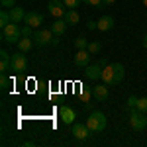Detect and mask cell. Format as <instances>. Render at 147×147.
<instances>
[{
  "label": "cell",
  "instance_id": "cell-1",
  "mask_svg": "<svg viewBox=\"0 0 147 147\" xmlns=\"http://www.w3.org/2000/svg\"><path fill=\"white\" fill-rule=\"evenodd\" d=\"M124 75L125 69L122 63H112V65L102 67V82L104 84H118V82H122Z\"/></svg>",
  "mask_w": 147,
  "mask_h": 147
},
{
  "label": "cell",
  "instance_id": "cell-2",
  "mask_svg": "<svg viewBox=\"0 0 147 147\" xmlns=\"http://www.w3.org/2000/svg\"><path fill=\"white\" fill-rule=\"evenodd\" d=\"M86 125H88V129H90L92 134H98V131H104L106 129V114L104 112H92L88 116V120H86Z\"/></svg>",
  "mask_w": 147,
  "mask_h": 147
},
{
  "label": "cell",
  "instance_id": "cell-3",
  "mask_svg": "<svg viewBox=\"0 0 147 147\" xmlns=\"http://www.w3.org/2000/svg\"><path fill=\"white\" fill-rule=\"evenodd\" d=\"M2 37L6 43H18L22 39V28H18L16 22H10L6 28H2Z\"/></svg>",
  "mask_w": 147,
  "mask_h": 147
},
{
  "label": "cell",
  "instance_id": "cell-4",
  "mask_svg": "<svg viewBox=\"0 0 147 147\" xmlns=\"http://www.w3.org/2000/svg\"><path fill=\"white\" fill-rule=\"evenodd\" d=\"M129 125H131L134 129H137V131L145 129L147 127V116L143 112H139L137 108H134L131 114H129Z\"/></svg>",
  "mask_w": 147,
  "mask_h": 147
},
{
  "label": "cell",
  "instance_id": "cell-5",
  "mask_svg": "<svg viewBox=\"0 0 147 147\" xmlns=\"http://www.w3.org/2000/svg\"><path fill=\"white\" fill-rule=\"evenodd\" d=\"M53 37H55V34L51 32V30H37V32H34V43L35 45H51V41H53Z\"/></svg>",
  "mask_w": 147,
  "mask_h": 147
},
{
  "label": "cell",
  "instance_id": "cell-6",
  "mask_svg": "<svg viewBox=\"0 0 147 147\" xmlns=\"http://www.w3.org/2000/svg\"><path fill=\"white\" fill-rule=\"evenodd\" d=\"M47 12H49L53 18H65L67 6H65L63 2H59V0H51V2L47 4Z\"/></svg>",
  "mask_w": 147,
  "mask_h": 147
},
{
  "label": "cell",
  "instance_id": "cell-7",
  "mask_svg": "<svg viewBox=\"0 0 147 147\" xmlns=\"http://www.w3.org/2000/svg\"><path fill=\"white\" fill-rule=\"evenodd\" d=\"M12 69L18 71V73H22V71L28 69V59H26V55H24V51L12 55Z\"/></svg>",
  "mask_w": 147,
  "mask_h": 147
},
{
  "label": "cell",
  "instance_id": "cell-8",
  "mask_svg": "<svg viewBox=\"0 0 147 147\" xmlns=\"http://www.w3.org/2000/svg\"><path fill=\"white\" fill-rule=\"evenodd\" d=\"M75 65L82 67V69H86L90 65V53H88V49H77V53H75Z\"/></svg>",
  "mask_w": 147,
  "mask_h": 147
},
{
  "label": "cell",
  "instance_id": "cell-9",
  "mask_svg": "<svg viewBox=\"0 0 147 147\" xmlns=\"http://www.w3.org/2000/svg\"><path fill=\"white\" fill-rule=\"evenodd\" d=\"M71 134L75 139H79V141H84L86 137L90 136V129H88V125H82V124H75L73 125V129H71Z\"/></svg>",
  "mask_w": 147,
  "mask_h": 147
},
{
  "label": "cell",
  "instance_id": "cell-10",
  "mask_svg": "<svg viewBox=\"0 0 147 147\" xmlns=\"http://www.w3.org/2000/svg\"><path fill=\"white\" fill-rule=\"evenodd\" d=\"M59 116H61V122L67 124V125H71L73 122H75V118H77L75 110L69 108V106H61V108H59Z\"/></svg>",
  "mask_w": 147,
  "mask_h": 147
},
{
  "label": "cell",
  "instance_id": "cell-11",
  "mask_svg": "<svg viewBox=\"0 0 147 147\" xmlns=\"http://www.w3.org/2000/svg\"><path fill=\"white\" fill-rule=\"evenodd\" d=\"M84 75H86V79H90V80L102 79V65H100V63L88 65V67H86V71H84Z\"/></svg>",
  "mask_w": 147,
  "mask_h": 147
},
{
  "label": "cell",
  "instance_id": "cell-12",
  "mask_svg": "<svg viewBox=\"0 0 147 147\" xmlns=\"http://www.w3.org/2000/svg\"><path fill=\"white\" fill-rule=\"evenodd\" d=\"M24 22L28 24V26H32V28H39V26L43 24V16H41L39 12H28Z\"/></svg>",
  "mask_w": 147,
  "mask_h": 147
},
{
  "label": "cell",
  "instance_id": "cell-13",
  "mask_svg": "<svg viewBox=\"0 0 147 147\" xmlns=\"http://www.w3.org/2000/svg\"><path fill=\"white\" fill-rule=\"evenodd\" d=\"M92 94H94L96 100L106 102V100H108V96H110V92H108V84H96L94 90H92Z\"/></svg>",
  "mask_w": 147,
  "mask_h": 147
},
{
  "label": "cell",
  "instance_id": "cell-14",
  "mask_svg": "<svg viewBox=\"0 0 147 147\" xmlns=\"http://www.w3.org/2000/svg\"><path fill=\"white\" fill-rule=\"evenodd\" d=\"M69 24L65 22V18H55V22L51 24V32L55 35H63L65 34V30H67Z\"/></svg>",
  "mask_w": 147,
  "mask_h": 147
},
{
  "label": "cell",
  "instance_id": "cell-15",
  "mask_svg": "<svg viewBox=\"0 0 147 147\" xmlns=\"http://www.w3.org/2000/svg\"><path fill=\"white\" fill-rule=\"evenodd\" d=\"M8 69H12V57L8 55V51H0V71L2 73H6Z\"/></svg>",
  "mask_w": 147,
  "mask_h": 147
},
{
  "label": "cell",
  "instance_id": "cell-16",
  "mask_svg": "<svg viewBox=\"0 0 147 147\" xmlns=\"http://www.w3.org/2000/svg\"><path fill=\"white\" fill-rule=\"evenodd\" d=\"M114 28V18L112 16H102L100 20H98V30L100 32H108V30H112Z\"/></svg>",
  "mask_w": 147,
  "mask_h": 147
},
{
  "label": "cell",
  "instance_id": "cell-17",
  "mask_svg": "<svg viewBox=\"0 0 147 147\" xmlns=\"http://www.w3.org/2000/svg\"><path fill=\"white\" fill-rule=\"evenodd\" d=\"M10 18H12V22H24L26 20V12H24V8H20V6H14L10 10Z\"/></svg>",
  "mask_w": 147,
  "mask_h": 147
},
{
  "label": "cell",
  "instance_id": "cell-18",
  "mask_svg": "<svg viewBox=\"0 0 147 147\" xmlns=\"http://www.w3.org/2000/svg\"><path fill=\"white\" fill-rule=\"evenodd\" d=\"M16 45H18V49H20V51L28 53V51H30V49L34 47V39H32V37H22V39H20V41H18Z\"/></svg>",
  "mask_w": 147,
  "mask_h": 147
},
{
  "label": "cell",
  "instance_id": "cell-19",
  "mask_svg": "<svg viewBox=\"0 0 147 147\" xmlns=\"http://www.w3.org/2000/svg\"><path fill=\"white\" fill-rule=\"evenodd\" d=\"M79 20H80V16H79L77 10H67V14H65V22H67L69 26H77Z\"/></svg>",
  "mask_w": 147,
  "mask_h": 147
},
{
  "label": "cell",
  "instance_id": "cell-20",
  "mask_svg": "<svg viewBox=\"0 0 147 147\" xmlns=\"http://www.w3.org/2000/svg\"><path fill=\"white\" fill-rule=\"evenodd\" d=\"M10 22H12L10 12L6 10V8H2V12H0V28H6V26H8Z\"/></svg>",
  "mask_w": 147,
  "mask_h": 147
},
{
  "label": "cell",
  "instance_id": "cell-21",
  "mask_svg": "<svg viewBox=\"0 0 147 147\" xmlns=\"http://www.w3.org/2000/svg\"><path fill=\"white\" fill-rule=\"evenodd\" d=\"M86 49H88L90 55H96V53H100V51H102V43H100V41H90Z\"/></svg>",
  "mask_w": 147,
  "mask_h": 147
},
{
  "label": "cell",
  "instance_id": "cell-22",
  "mask_svg": "<svg viewBox=\"0 0 147 147\" xmlns=\"http://www.w3.org/2000/svg\"><path fill=\"white\" fill-rule=\"evenodd\" d=\"M10 84H12V79L6 77V73H2V77H0V88H2V90H8Z\"/></svg>",
  "mask_w": 147,
  "mask_h": 147
},
{
  "label": "cell",
  "instance_id": "cell-23",
  "mask_svg": "<svg viewBox=\"0 0 147 147\" xmlns=\"http://www.w3.org/2000/svg\"><path fill=\"white\" fill-rule=\"evenodd\" d=\"M139 112H143V114H147V96H141L139 100H137V106H136Z\"/></svg>",
  "mask_w": 147,
  "mask_h": 147
},
{
  "label": "cell",
  "instance_id": "cell-24",
  "mask_svg": "<svg viewBox=\"0 0 147 147\" xmlns=\"http://www.w3.org/2000/svg\"><path fill=\"white\" fill-rule=\"evenodd\" d=\"M82 0H63V4L67 6V10H77V6H79Z\"/></svg>",
  "mask_w": 147,
  "mask_h": 147
},
{
  "label": "cell",
  "instance_id": "cell-25",
  "mask_svg": "<svg viewBox=\"0 0 147 147\" xmlns=\"http://www.w3.org/2000/svg\"><path fill=\"white\" fill-rule=\"evenodd\" d=\"M75 47H77V49H86V47H88V41H86L84 37H77V39H75Z\"/></svg>",
  "mask_w": 147,
  "mask_h": 147
},
{
  "label": "cell",
  "instance_id": "cell-26",
  "mask_svg": "<svg viewBox=\"0 0 147 147\" xmlns=\"http://www.w3.org/2000/svg\"><path fill=\"white\" fill-rule=\"evenodd\" d=\"M22 37H34V28L26 24V26L22 28Z\"/></svg>",
  "mask_w": 147,
  "mask_h": 147
},
{
  "label": "cell",
  "instance_id": "cell-27",
  "mask_svg": "<svg viewBox=\"0 0 147 147\" xmlns=\"http://www.w3.org/2000/svg\"><path fill=\"white\" fill-rule=\"evenodd\" d=\"M14 4H16V0H0V6H2V8H6V10H12V8H14Z\"/></svg>",
  "mask_w": 147,
  "mask_h": 147
},
{
  "label": "cell",
  "instance_id": "cell-28",
  "mask_svg": "<svg viewBox=\"0 0 147 147\" xmlns=\"http://www.w3.org/2000/svg\"><path fill=\"white\" fill-rule=\"evenodd\" d=\"M82 2H86L88 6H94V8H102V6H104L102 0H82Z\"/></svg>",
  "mask_w": 147,
  "mask_h": 147
},
{
  "label": "cell",
  "instance_id": "cell-29",
  "mask_svg": "<svg viewBox=\"0 0 147 147\" xmlns=\"http://www.w3.org/2000/svg\"><path fill=\"white\" fill-rule=\"evenodd\" d=\"M137 100H139L137 96H129V98H127V106H129V108H136V106H137Z\"/></svg>",
  "mask_w": 147,
  "mask_h": 147
},
{
  "label": "cell",
  "instance_id": "cell-30",
  "mask_svg": "<svg viewBox=\"0 0 147 147\" xmlns=\"http://www.w3.org/2000/svg\"><path fill=\"white\" fill-rule=\"evenodd\" d=\"M86 28H88V30H98V22H92V20H88Z\"/></svg>",
  "mask_w": 147,
  "mask_h": 147
},
{
  "label": "cell",
  "instance_id": "cell-31",
  "mask_svg": "<svg viewBox=\"0 0 147 147\" xmlns=\"http://www.w3.org/2000/svg\"><path fill=\"white\" fill-rule=\"evenodd\" d=\"M80 100L84 102V104H88V100H90V94H88V92H82V94H80Z\"/></svg>",
  "mask_w": 147,
  "mask_h": 147
},
{
  "label": "cell",
  "instance_id": "cell-32",
  "mask_svg": "<svg viewBox=\"0 0 147 147\" xmlns=\"http://www.w3.org/2000/svg\"><path fill=\"white\" fill-rule=\"evenodd\" d=\"M59 37H61V35H55V37H53V41H51V45H53V47L59 45Z\"/></svg>",
  "mask_w": 147,
  "mask_h": 147
},
{
  "label": "cell",
  "instance_id": "cell-33",
  "mask_svg": "<svg viewBox=\"0 0 147 147\" xmlns=\"http://www.w3.org/2000/svg\"><path fill=\"white\" fill-rule=\"evenodd\" d=\"M102 2H104V6H110V4H114L116 0H102Z\"/></svg>",
  "mask_w": 147,
  "mask_h": 147
},
{
  "label": "cell",
  "instance_id": "cell-34",
  "mask_svg": "<svg viewBox=\"0 0 147 147\" xmlns=\"http://www.w3.org/2000/svg\"><path fill=\"white\" fill-rule=\"evenodd\" d=\"M141 43H143V47H145V49H147V34L143 35V39H141Z\"/></svg>",
  "mask_w": 147,
  "mask_h": 147
},
{
  "label": "cell",
  "instance_id": "cell-35",
  "mask_svg": "<svg viewBox=\"0 0 147 147\" xmlns=\"http://www.w3.org/2000/svg\"><path fill=\"white\" fill-rule=\"evenodd\" d=\"M141 2H143V6H145V8H147V0H141Z\"/></svg>",
  "mask_w": 147,
  "mask_h": 147
}]
</instances>
